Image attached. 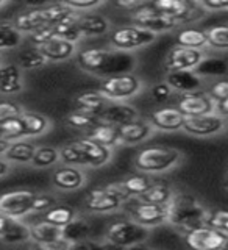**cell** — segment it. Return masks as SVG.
Instances as JSON below:
<instances>
[{
    "instance_id": "6da1fadb",
    "label": "cell",
    "mask_w": 228,
    "mask_h": 250,
    "mask_svg": "<svg viewBox=\"0 0 228 250\" xmlns=\"http://www.w3.org/2000/svg\"><path fill=\"white\" fill-rule=\"evenodd\" d=\"M77 64L84 72L106 78L131 74L136 69V57L113 47H88L77 53Z\"/></svg>"
},
{
    "instance_id": "7a4b0ae2",
    "label": "cell",
    "mask_w": 228,
    "mask_h": 250,
    "mask_svg": "<svg viewBox=\"0 0 228 250\" xmlns=\"http://www.w3.org/2000/svg\"><path fill=\"white\" fill-rule=\"evenodd\" d=\"M167 224L183 234L207 224L209 209L203 202L191 192L175 191L166 205Z\"/></svg>"
},
{
    "instance_id": "3957f363",
    "label": "cell",
    "mask_w": 228,
    "mask_h": 250,
    "mask_svg": "<svg viewBox=\"0 0 228 250\" xmlns=\"http://www.w3.org/2000/svg\"><path fill=\"white\" fill-rule=\"evenodd\" d=\"M80 13L74 11L72 8H69L64 2L58 3H49L41 6H33L27 11H22L16 16L13 21L14 27L18 28L21 33H33L38 28H42L47 25H55L66 19L77 18Z\"/></svg>"
},
{
    "instance_id": "277c9868",
    "label": "cell",
    "mask_w": 228,
    "mask_h": 250,
    "mask_svg": "<svg viewBox=\"0 0 228 250\" xmlns=\"http://www.w3.org/2000/svg\"><path fill=\"white\" fill-rule=\"evenodd\" d=\"M183 161V153L175 147L148 146L139 150L135 156V169L145 175L164 174L177 167Z\"/></svg>"
},
{
    "instance_id": "5b68a950",
    "label": "cell",
    "mask_w": 228,
    "mask_h": 250,
    "mask_svg": "<svg viewBox=\"0 0 228 250\" xmlns=\"http://www.w3.org/2000/svg\"><path fill=\"white\" fill-rule=\"evenodd\" d=\"M130 200V197L121 188L119 182L106 186L94 188L84 197V207L91 213L108 214L119 211Z\"/></svg>"
},
{
    "instance_id": "8992f818",
    "label": "cell",
    "mask_w": 228,
    "mask_h": 250,
    "mask_svg": "<svg viewBox=\"0 0 228 250\" xmlns=\"http://www.w3.org/2000/svg\"><path fill=\"white\" fill-rule=\"evenodd\" d=\"M148 234H150V230L127 217L109 224L105 231V241L114 247L127 249L130 246L139 244V242H145Z\"/></svg>"
},
{
    "instance_id": "52a82bcc",
    "label": "cell",
    "mask_w": 228,
    "mask_h": 250,
    "mask_svg": "<svg viewBox=\"0 0 228 250\" xmlns=\"http://www.w3.org/2000/svg\"><path fill=\"white\" fill-rule=\"evenodd\" d=\"M148 3L155 11L177 21L180 25L199 22L207 14L200 2H191V0H155Z\"/></svg>"
},
{
    "instance_id": "ba28073f",
    "label": "cell",
    "mask_w": 228,
    "mask_h": 250,
    "mask_svg": "<svg viewBox=\"0 0 228 250\" xmlns=\"http://www.w3.org/2000/svg\"><path fill=\"white\" fill-rule=\"evenodd\" d=\"M99 91L109 102H124L143 91V82L135 74H122L102 78Z\"/></svg>"
},
{
    "instance_id": "9c48e42d",
    "label": "cell",
    "mask_w": 228,
    "mask_h": 250,
    "mask_svg": "<svg viewBox=\"0 0 228 250\" xmlns=\"http://www.w3.org/2000/svg\"><path fill=\"white\" fill-rule=\"evenodd\" d=\"M155 39L156 35L136 25H122L109 33V44L113 49L130 53L136 49H143V47L153 44Z\"/></svg>"
},
{
    "instance_id": "30bf717a",
    "label": "cell",
    "mask_w": 228,
    "mask_h": 250,
    "mask_svg": "<svg viewBox=\"0 0 228 250\" xmlns=\"http://www.w3.org/2000/svg\"><path fill=\"white\" fill-rule=\"evenodd\" d=\"M125 205H127V213L131 221L148 230L167 224L166 205H155V203L141 202L138 199H130Z\"/></svg>"
},
{
    "instance_id": "8fae6325",
    "label": "cell",
    "mask_w": 228,
    "mask_h": 250,
    "mask_svg": "<svg viewBox=\"0 0 228 250\" xmlns=\"http://www.w3.org/2000/svg\"><path fill=\"white\" fill-rule=\"evenodd\" d=\"M131 25H136L143 30L150 31L153 35L158 33H167V31L175 30L180 27V23L174 19L167 18L158 11H155L150 3L145 2L138 11L131 14Z\"/></svg>"
},
{
    "instance_id": "7c38bea8",
    "label": "cell",
    "mask_w": 228,
    "mask_h": 250,
    "mask_svg": "<svg viewBox=\"0 0 228 250\" xmlns=\"http://www.w3.org/2000/svg\"><path fill=\"white\" fill-rule=\"evenodd\" d=\"M185 242L189 250H228V234L208 225L185 233Z\"/></svg>"
},
{
    "instance_id": "4fadbf2b",
    "label": "cell",
    "mask_w": 228,
    "mask_h": 250,
    "mask_svg": "<svg viewBox=\"0 0 228 250\" xmlns=\"http://www.w3.org/2000/svg\"><path fill=\"white\" fill-rule=\"evenodd\" d=\"M228 127V121L217 113L186 117L183 124V131L195 138H213L221 135Z\"/></svg>"
},
{
    "instance_id": "5bb4252c",
    "label": "cell",
    "mask_w": 228,
    "mask_h": 250,
    "mask_svg": "<svg viewBox=\"0 0 228 250\" xmlns=\"http://www.w3.org/2000/svg\"><path fill=\"white\" fill-rule=\"evenodd\" d=\"M70 144H72L78 150V153L82 155L84 167L97 169V167L105 166V164H108L113 160V148L100 146L99 143L92 141L88 136L70 141Z\"/></svg>"
},
{
    "instance_id": "9a60e30c",
    "label": "cell",
    "mask_w": 228,
    "mask_h": 250,
    "mask_svg": "<svg viewBox=\"0 0 228 250\" xmlns=\"http://www.w3.org/2000/svg\"><path fill=\"white\" fill-rule=\"evenodd\" d=\"M36 197V192L28 189L10 191L0 195V213L11 217L21 219L31 213V205Z\"/></svg>"
},
{
    "instance_id": "2e32d148",
    "label": "cell",
    "mask_w": 228,
    "mask_h": 250,
    "mask_svg": "<svg viewBox=\"0 0 228 250\" xmlns=\"http://www.w3.org/2000/svg\"><path fill=\"white\" fill-rule=\"evenodd\" d=\"M185 117H195L216 113V102L205 91H197L191 94H182L175 105Z\"/></svg>"
},
{
    "instance_id": "e0dca14e",
    "label": "cell",
    "mask_w": 228,
    "mask_h": 250,
    "mask_svg": "<svg viewBox=\"0 0 228 250\" xmlns=\"http://www.w3.org/2000/svg\"><path fill=\"white\" fill-rule=\"evenodd\" d=\"M205 58L203 50L186 49L182 45H174L166 55V66L167 72H175V70H195L200 64V61Z\"/></svg>"
},
{
    "instance_id": "ac0fdd59",
    "label": "cell",
    "mask_w": 228,
    "mask_h": 250,
    "mask_svg": "<svg viewBox=\"0 0 228 250\" xmlns=\"http://www.w3.org/2000/svg\"><path fill=\"white\" fill-rule=\"evenodd\" d=\"M86 182H88L86 172L77 166H66V164H62L58 169H55L52 175L53 186L61 191H77L83 188Z\"/></svg>"
},
{
    "instance_id": "d6986e66",
    "label": "cell",
    "mask_w": 228,
    "mask_h": 250,
    "mask_svg": "<svg viewBox=\"0 0 228 250\" xmlns=\"http://www.w3.org/2000/svg\"><path fill=\"white\" fill-rule=\"evenodd\" d=\"M185 119H186L185 114L180 111L177 106L169 105V106H161L158 109H155L148 122H150L153 130L178 131L183 128Z\"/></svg>"
},
{
    "instance_id": "ffe728a7",
    "label": "cell",
    "mask_w": 228,
    "mask_h": 250,
    "mask_svg": "<svg viewBox=\"0 0 228 250\" xmlns=\"http://www.w3.org/2000/svg\"><path fill=\"white\" fill-rule=\"evenodd\" d=\"M138 119V109L131 104H127V102H108L106 108L100 116L102 122L114 125V127H122V125H127Z\"/></svg>"
},
{
    "instance_id": "44dd1931",
    "label": "cell",
    "mask_w": 228,
    "mask_h": 250,
    "mask_svg": "<svg viewBox=\"0 0 228 250\" xmlns=\"http://www.w3.org/2000/svg\"><path fill=\"white\" fill-rule=\"evenodd\" d=\"M108 99L102 94L99 89H89L77 94L74 99V108L75 111H80L84 114H89L100 119L102 113L108 105Z\"/></svg>"
},
{
    "instance_id": "7402d4cb",
    "label": "cell",
    "mask_w": 228,
    "mask_h": 250,
    "mask_svg": "<svg viewBox=\"0 0 228 250\" xmlns=\"http://www.w3.org/2000/svg\"><path fill=\"white\" fill-rule=\"evenodd\" d=\"M77 25L83 38H99L111 31V21L99 13H82L77 19Z\"/></svg>"
},
{
    "instance_id": "603a6c76",
    "label": "cell",
    "mask_w": 228,
    "mask_h": 250,
    "mask_svg": "<svg viewBox=\"0 0 228 250\" xmlns=\"http://www.w3.org/2000/svg\"><path fill=\"white\" fill-rule=\"evenodd\" d=\"M166 82L174 92L182 94H191L202 91L203 78L195 72V70H175V72H167Z\"/></svg>"
},
{
    "instance_id": "cb8c5ba5",
    "label": "cell",
    "mask_w": 228,
    "mask_h": 250,
    "mask_svg": "<svg viewBox=\"0 0 228 250\" xmlns=\"http://www.w3.org/2000/svg\"><path fill=\"white\" fill-rule=\"evenodd\" d=\"M117 128H119L121 144H125V146H136V144L144 143V141L150 138L153 133L150 122L143 121V119H138L135 122H130Z\"/></svg>"
},
{
    "instance_id": "d4e9b609",
    "label": "cell",
    "mask_w": 228,
    "mask_h": 250,
    "mask_svg": "<svg viewBox=\"0 0 228 250\" xmlns=\"http://www.w3.org/2000/svg\"><path fill=\"white\" fill-rule=\"evenodd\" d=\"M41 53L45 57L49 62H58V61H66L72 58L77 53V44L64 41V39L55 38L52 41L45 42L44 45L38 47Z\"/></svg>"
},
{
    "instance_id": "484cf974",
    "label": "cell",
    "mask_w": 228,
    "mask_h": 250,
    "mask_svg": "<svg viewBox=\"0 0 228 250\" xmlns=\"http://www.w3.org/2000/svg\"><path fill=\"white\" fill-rule=\"evenodd\" d=\"M23 88L22 70L18 64L0 66V94H18Z\"/></svg>"
},
{
    "instance_id": "4316f807",
    "label": "cell",
    "mask_w": 228,
    "mask_h": 250,
    "mask_svg": "<svg viewBox=\"0 0 228 250\" xmlns=\"http://www.w3.org/2000/svg\"><path fill=\"white\" fill-rule=\"evenodd\" d=\"M86 136L91 138L92 141H96L100 146H105L108 148H114L117 146H121V138H119V128L114 125H109L105 122H100L96 128H92L91 131L86 133Z\"/></svg>"
},
{
    "instance_id": "83f0119b",
    "label": "cell",
    "mask_w": 228,
    "mask_h": 250,
    "mask_svg": "<svg viewBox=\"0 0 228 250\" xmlns=\"http://www.w3.org/2000/svg\"><path fill=\"white\" fill-rule=\"evenodd\" d=\"M92 233V225L86 217L77 216L74 221H70L67 225L62 227V239L67 242H78L83 239H88Z\"/></svg>"
},
{
    "instance_id": "f1b7e54d",
    "label": "cell",
    "mask_w": 228,
    "mask_h": 250,
    "mask_svg": "<svg viewBox=\"0 0 228 250\" xmlns=\"http://www.w3.org/2000/svg\"><path fill=\"white\" fill-rule=\"evenodd\" d=\"M177 45L186 47V49L203 50L205 47H208L205 30L194 28V27H185V28H182L177 33Z\"/></svg>"
},
{
    "instance_id": "f546056e",
    "label": "cell",
    "mask_w": 228,
    "mask_h": 250,
    "mask_svg": "<svg viewBox=\"0 0 228 250\" xmlns=\"http://www.w3.org/2000/svg\"><path fill=\"white\" fill-rule=\"evenodd\" d=\"M174 188L167 183L163 182H153L145 192H143L138 197L141 202H147V203H155V205H167V202L172 199L174 195Z\"/></svg>"
},
{
    "instance_id": "4dcf8cb0",
    "label": "cell",
    "mask_w": 228,
    "mask_h": 250,
    "mask_svg": "<svg viewBox=\"0 0 228 250\" xmlns=\"http://www.w3.org/2000/svg\"><path fill=\"white\" fill-rule=\"evenodd\" d=\"M36 150V146L30 141H13L10 143V147L5 152V160L11 163H31L33 155Z\"/></svg>"
},
{
    "instance_id": "1f68e13d",
    "label": "cell",
    "mask_w": 228,
    "mask_h": 250,
    "mask_svg": "<svg viewBox=\"0 0 228 250\" xmlns=\"http://www.w3.org/2000/svg\"><path fill=\"white\" fill-rule=\"evenodd\" d=\"M78 216L77 209L70 205H55L50 209L44 211L41 213V219L39 221H44V222H49L52 225H57V227H64L67 225L70 221Z\"/></svg>"
},
{
    "instance_id": "d6a6232c",
    "label": "cell",
    "mask_w": 228,
    "mask_h": 250,
    "mask_svg": "<svg viewBox=\"0 0 228 250\" xmlns=\"http://www.w3.org/2000/svg\"><path fill=\"white\" fill-rule=\"evenodd\" d=\"M28 227H30V241L31 242H49V241L62 238L61 227L52 225L49 222L38 221Z\"/></svg>"
},
{
    "instance_id": "836d02e7",
    "label": "cell",
    "mask_w": 228,
    "mask_h": 250,
    "mask_svg": "<svg viewBox=\"0 0 228 250\" xmlns=\"http://www.w3.org/2000/svg\"><path fill=\"white\" fill-rule=\"evenodd\" d=\"M21 121L23 125V136H39L50 128V121L42 114L22 113Z\"/></svg>"
},
{
    "instance_id": "e575fe53",
    "label": "cell",
    "mask_w": 228,
    "mask_h": 250,
    "mask_svg": "<svg viewBox=\"0 0 228 250\" xmlns=\"http://www.w3.org/2000/svg\"><path fill=\"white\" fill-rule=\"evenodd\" d=\"M152 183L153 180L145 174H141V172L138 175H130L125 180H122V182H119L121 188L130 199H138L141 194L148 189V186Z\"/></svg>"
},
{
    "instance_id": "d590c367",
    "label": "cell",
    "mask_w": 228,
    "mask_h": 250,
    "mask_svg": "<svg viewBox=\"0 0 228 250\" xmlns=\"http://www.w3.org/2000/svg\"><path fill=\"white\" fill-rule=\"evenodd\" d=\"M202 78L203 77H222L228 72V62L224 58H217V57H205L200 64L195 69Z\"/></svg>"
},
{
    "instance_id": "8d00e7d4",
    "label": "cell",
    "mask_w": 228,
    "mask_h": 250,
    "mask_svg": "<svg viewBox=\"0 0 228 250\" xmlns=\"http://www.w3.org/2000/svg\"><path fill=\"white\" fill-rule=\"evenodd\" d=\"M18 62L21 69H27V70H33V69H39L45 66L47 61L45 57L41 53V50L38 47H28V49L19 52L18 55Z\"/></svg>"
},
{
    "instance_id": "74e56055",
    "label": "cell",
    "mask_w": 228,
    "mask_h": 250,
    "mask_svg": "<svg viewBox=\"0 0 228 250\" xmlns=\"http://www.w3.org/2000/svg\"><path fill=\"white\" fill-rule=\"evenodd\" d=\"M58 161H60V148L52 147V146H39L35 150L31 164H33L35 167L44 169V167L53 166V164H57Z\"/></svg>"
},
{
    "instance_id": "f35d334b",
    "label": "cell",
    "mask_w": 228,
    "mask_h": 250,
    "mask_svg": "<svg viewBox=\"0 0 228 250\" xmlns=\"http://www.w3.org/2000/svg\"><path fill=\"white\" fill-rule=\"evenodd\" d=\"M208 47L216 50H228V23L208 27L205 30Z\"/></svg>"
},
{
    "instance_id": "ab89813d",
    "label": "cell",
    "mask_w": 228,
    "mask_h": 250,
    "mask_svg": "<svg viewBox=\"0 0 228 250\" xmlns=\"http://www.w3.org/2000/svg\"><path fill=\"white\" fill-rule=\"evenodd\" d=\"M22 42V33L13 22H0V50L14 49Z\"/></svg>"
},
{
    "instance_id": "60d3db41",
    "label": "cell",
    "mask_w": 228,
    "mask_h": 250,
    "mask_svg": "<svg viewBox=\"0 0 228 250\" xmlns=\"http://www.w3.org/2000/svg\"><path fill=\"white\" fill-rule=\"evenodd\" d=\"M80 16V14H78ZM77 18H72V19H66L60 23H55V33H57V38L60 39H64V41H69V42H74L77 44L80 39L83 38L82 33H80V28L77 25Z\"/></svg>"
},
{
    "instance_id": "b9f144b4",
    "label": "cell",
    "mask_w": 228,
    "mask_h": 250,
    "mask_svg": "<svg viewBox=\"0 0 228 250\" xmlns=\"http://www.w3.org/2000/svg\"><path fill=\"white\" fill-rule=\"evenodd\" d=\"M66 124L69 125L70 128H75V130H83V131H91L92 128H96L97 125L102 122L100 119L94 116H89V114H84V113H80V111H74L69 113L66 116Z\"/></svg>"
},
{
    "instance_id": "7bdbcfd3",
    "label": "cell",
    "mask_w": 228,
    "mask_h": 250,
    "mask_svg": "<svg viewBox=\"0 0 228 250\" xmlns=\"http://www.w3.org/2000/svg\"><path fill=\"white\" fill-rule=\"evenodd\" d=\"M0 239L3 242H8V244H21V242H27V241H30V227L27 224L21 222L19 219H16L13 225L8 229V231Z\"/></svg>"
},
{
    "instance_id": "ee69618b",
    "label": "cell",
    "mask_w": 228,
    "mask_h": 250,
    "mask_svg": "<svg viewBox=\"0 0 228 250\" xmlns=\"http://www.w3.org/2000/svg\"><path fill=\"white\" fill-rule=\"evenodd\" d=\"M0 138L10 141V143L18 141L19 138H23V125L21 121V116L13 117V119L0 125Z\"/></svg>"
},
{
    "instance_id": "f6af8a7d",
    "label": "cell",
    "mask_w": 228,
    "mask_h": 250,
    "mask_svg": "<svg viewBox=\"0 0 228 250\" xmlns=\"http://www.w3.org/2000/svg\"><path fill=\"white\" fill-rule=\"evenodd\" d=\"M205 225L213 227V229H216L219 231L228 234V208H214V209H209Z\"/></svg>"
},
{
    "instance_id": "bcb514c9",
    "label": "cell",
    "mask_w": 228,
    "mask_h": 250,
    "mask_svg": "<svg viewBox=\"0 0 228 250\" xmlns=\"http://www.w3.org/2000/svg\"><path fill=\"white\" fill-rule=\"evenodd\" d=\"M57 38V33H55V27L53 25H47L42 28H38L36 31L28 35V41L31 42L33 47H41L45 42L52 41V39Z\"/></svg>"
},
{
    "instance_id": "7dc6e473",
    "label": "cell",
    "mask_w": 228,
    "mask_h": 250,
    "mask_svg": "<svg viewBox=\"0 0 228 250\" xmlns=\"http://www.w3.org/2000/svg\"><path fill=\"white\" fill-rule=\"evenodd\" d=\"M57 205V199L50 194H36V197L31 205V213H44Z\"/></svg>"
},
{
    "instance_id": "c3c4849f",
    "label": "cell",
    "mask_w": 228,
    "mask_h": 250,
    "mask_svg": "<svg viewBox=\"0 0 228 250\" xmlns=\"http://www.w3.org/2000/svg\"><path fill=\"white\" fill-rule=\"evenodd\" d=\"M22 113V108L14 102H0V125L13 117L21 116Z\"/></svg>"
},
{
    "instance_id": "681fc988",
    "label": "cell",
    "mask_w": 228,
    "mask_h": 250,
    "mask_svg": "<svg viewBox=\"0 0 228 250\" xmlns=\"http://www.w3.org/2000/svg\"><path fill=\"white\" fill-rule=\"evenodd\" d=\"M209 97L214 102H222L228 99V80L224 78V80H217L211 84V88L208 91Z\"/></svg>"
},
{
    "instance_id": "f907efd6",
    "label": "cell",
    "mask_w": 228,
    "mask_h": 250,
    "mask_svg": "<svg viewBox=\"0 0 228 250\" xmlns=\"http://www.w3.org/2000/svg\"><path fill=\"white\" fill-rule=\"evenodd\" d=\"M69 8H72L77 13H88L89 10H94L102 5L100 0H66L64 2Z\"/></svg>"
},
{
    "instance_id": "816d5d0a",
    "label": "cell",
    "mask_w": 228,
    "mask_h": 250,
    "mask_svg": "<svg viewBox=\"0 0 228 250\" xmlns=\"http://www.w3.org/2000/svg\"><path fill=\"white\" fill-rule=\"evenodd\" d=\"M70 242L66 239H55L49 242H31V250H69Z\"/></svg>"
},
{
    "instance_id": "f5cc1de1",
    "label": "cell",
    "mask_w": 228,
    "mask_h": 250,
    "mask_svg": "<svg viewBox=\"0 0 228 250\" xmlns=\"http://www.w3.org/2000/svg\"><path fill=\"white\" fill-rule=\"evenodd\" d=\"M152 97L156 100V102H166L172 94H174V89L170 88V86L166 83V82H160L152 86Z\"/></svg>"
},
{
    "instance_id": "db71d44e",
    "label": "cell",
    "mask_w": 228,
    "mask_h": 250,
    "mask_svg": "<svg viewBox=\"0 0 228 250\" xmlns=\"http://www.w3.org/2000/svg\"><path fill=\"white\" fill-rule=\"evenodd\" d=\"M69 250H106V244L96 239H83L78 242H72L69 246Z\"/></svg>"
},
{
    "instance_id": "11a10c76",
    "label": "cell",
    "mask_w": 228,
    "mask_h": 250,
    "mask_svg": "<svg viewBox=\"0 0 228 250\" xmlns=\"http://www.w3.org/2000/svg\"><path fill=\"white\" fill-rule=\"evenodd\" d=\"M200 5L205 11H228V0H202Z\"/></svg>"
},
{
    "instance_id": "9f6ffc18",
    "label": "cell",
    "mask_w": 228,
    "mask_h": 250,
    "mask_svg": "<svg viewBox=\"0 0 228 250\" xmlns=\"http://www.w3.org/2000/svg\"><path fill=\"white\" fill-rule=\"evenodd\" d=\"M144 3L145 2H136V0H124V2H116L114 6L119 8V10H125V11H128V13L133 14L135 11H138Z\"/></svg>"
},
{
    "instance_id": "6f0895ef",
    "label": "cell",
    "mask_w": 228,
    "mask_h": 250,
    "mask_svg": "<svg viewBox=\"0 0 228 250\" xmlns=\"http://www.w3.org/2000/svg\"><path fill=\"white\" fill-rule=\"evenodd\" d=\"M14 221H16V219H11V217H8V216L0 213V238H2L3 234L8 231V229L13 225Z\"/></svg>"
},
{
    "instance_id": "680465c9",
    "label": "cell",
    "mask_w": 228,
    "mask_h": 250,
    "mask_svg": "<svg viewBox=\"0 0 228 250\" xmlns=\"http://www.w3.org/2000/svg\"><path fill=\"white\" fill-rule=\"evenodd\" d=\"M216 113L228 121V99L222 102H216Z\"/></svg>"
},
{
    "instance_id": "91938a15",
    "label": "cell",
    "mask_w": 228,
    "mask_h": 250,
    "mask_svg": "<svg viewBox=\"0 0 228 250\" xmlns=\"http://www.w3.org/2000/svg\"><path fill=\"white\" fill-rule=\"evenodd\" d=\"M124 250H160V249H155V247H152V246L145 244V242H139V244L130 246V247L124 249Z\"/></svg>"
},
{
    "instance_id": "94428289",
    "label": "cell",
    "mask_w": 228,
    "mask_h": 250,
    "mask_svg": "<svg viewBox=\"0 0 228 250\" xmlns=\"http://www.w3.org/2000/svg\"><path fill=\"white\" fill-rule=\"evenodd\" d=\"M8 170H10V164H8V161H6V160L0 158V177H3Z\"/></svg>"
},
{
    "instance_id": "6125c7cd",
    "label": "cell",
    "mask_w": 228,
    "mask_h": 250,
    "mask_svg": "<svg viewBox=\"0 0 228 250\" xmlns=\"http://www.w3.org/2000/svg\"><path fill=\"white\" fill-rule=\"evenodd\" d=\"M10 147V141H6V139H3V138H0V156L2 155H5V152H6V148Z\"/></svg>"
},
{
    "instance_id": "be15d7a7",
    "label": "cell",
    "mask_w": 228,
    "mask_h": 250,
    "mask_svg": "<svg viewBox=\"0 0 228 250\" xmlns=\"http://www.w3.org/2000/svg\"><path fill=\"white\" fill-rule=\"evenodd\" d=\"M222 186L228 191V170L225 172V175H224V178H222Z\"/></svg>"
},
{
    "instance_id": "e7e4bbea",
    "label": "cell",
    "mask_w": 228,
    "mask_h": 250,
    "mask_svg": "<svg viewBox=\"0 0 228 250\" xmlns=\"http://www.w3.org/2000/svg\"><path fill=\"white\" fill-rule=\"evenodd\" d=\"M3 5V2H2V0H0V6H2Z\"/></svg>"
},
{
    "instance_id": "03108f58",
    "label": "cell",
    "mask_w": 228,
    "mask_h": 250,
    "mask_svg": "<svg viewBox=\"0 0 228 250\" xmlns=\"http://www.w3.org/2000/svg\"><path fill=\"white\" fill-rule=\"evenodd\" d=\"M227 170H228V169H227Z\"/></svg>"
}]
</instances>
